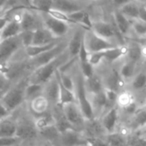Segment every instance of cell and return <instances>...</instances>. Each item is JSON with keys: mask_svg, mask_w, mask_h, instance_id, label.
I'll return each mask as SVG.
<instances>
[{"mask_svg": "<svg viewBox=\"0 0 146 146\" xmlns=\"http://www.w3.org/2000/svg\"><path fill=\"white\" fill-rule=\"evenodd\" d=\"M70 59V54L66 50L52 62L34 70L28 78V82L31 84H38L43 85L46 84L55 76L57 70Z\"/></svg>", "mask_w": 146, "mask_h": 146, "instance_id": "cell-1", "label": "cell"}, {"mask_svg": "<svg viewBox=\"0 0 146 146\" xmlns=\"http://www.w3.org/2000/svg\"><path fill=\"white\" fill-rule=\"evenodd\" d=\"M75 96L77 103L86 121L96 119L93 105L89 98V94L85 88L84 78L80 72L75 78Z\"/></svg>", "mask_w": 146, "mask_h": 146, "instance_id": "cell-2", "label": "cell"}, {"mask_svg": "<svg viewBox=\"0 0 146 146\" xmlns=\"http://www.w3.org/2000/svg\"><path fill=\"white\" fill-rule=\"evenodd\" d=\"M27 84L28 79L26 81H20L19 83L11 85L10 89L2 96L0 102L11 113L14 112L23 104L24 101H26L25 89Z\"/></svg>", "mask_w": 146, "mask_h": 146, "instance_id": "cell-3", "label": "cell"}, {"mask_svg": "<svg viewBox=\"0 0 146 146\" xmlns=\"http://www.w3.org/2000/svg\"><path fill=\"white\" fill-rule=\"evenodd\" d=\"M22 47L23 46L19 35L0 41V67L2 70H5L11 63L12 58Z\"/></svg>", "mask_w": 146, "mask_h": 146, "instance_id": "cell-4", "label": "cell"}, {"mask_svg": "<svg viewBox=\"0 0 146 146\" xmlns=\"http://www.w3.org/2000/svg\"><path fill=\"white\" fill-rule=\"evenodd\" d=\"M84 44L89 53L106 51L119 46L117 43L113 41H110L100 37L91 29L85 30Z\"/></svg>", "mask_w": 146, "mask_h": 146, "instance_id": "cell-5", "label": "cell"}, {"mask_svg": "<svg viewBox=\"0 0 146 146\" xmlns=\"http://www.w3.org/2000/svg\"><path fill=\"white\" fill-rule=\"evenodd\" d=\"M40 15L42 17L43 26L48 29L57 39L62 40V38L69 34L71 23L58 19L48 13L40 12Z\"/></svg>", "mask_w": 146, "mask_h": 146, "instance_id": "cell-6", "label": "cell"}, {"mask_svg": "<svg viewBox=\"0 0 146 146\" xmlns=\"http://www.w3.org/2000/svg\"><path fill=\"white\" fill-rule=\"evenodd\" d=\"M68 40H60L57 46H55L51 50L35 57L29 59V67L33 68V70L38 67H40L47 63L52 62L55 58H57L59 55H61L64 52L67 50Z\"/></svg>", "mask_w": 146, "mask_h": 146, "instance_id": "cell-7", "label": "cell"}, {"mask_svg": "<svg viewBox=\"0 0 146 146\" xmlns=\"http://www.w3.org/2000/svg\"><path fill=\"white\" fill-rule=\"evenodd\" d=\"M62 108L67 120L73 127L76 130H78L80 128L84 129L86 123V119H84L77 102L64 105L62 107Z\"/></svg>", "mask_w": 146, "mask_h": 146, "instance_id": "cell-8", "label": "cell"}, {"mask_svg": "<svg viewBox=\"0 0 146 146\" xmlns=\"http://www.w3.org/2000/svg\"><path fill=\"white\" fill-rule=\"evenodd\" d=\"M90 29L100 37L110 41L114 42V40L117 37L118 31L115 26L103 20H93Z\"/></svg>", "mask_w": 146, "mask_h": 146, "instance_id": "cell-9", "label": "cell"}, {"mask_svg": "<svg viewBox=\"0 0 146 146\" xmlns=\"http://www.w3.org/2000/svg\"><path fill=\"white\" fill-rule=\"evenodd\" d=\"M20 24L23 31H35L38 29L42 28L43 22L40 12L36 14L30 11L23 10Z\"/></svg>", "mask_w": 146, "mask_h": 146, "instance_id": "cell-10", "label": "cell"}, {"mask_svg": "<svg viewBox=\"0 0 146 146\" xmlns=\"http://www.w3.org/2000/svg\"><path fill=\"white\" fill-rule=\"evenodd\" d=\"M52 10L70 15L79 11L85 10L84 4L80 0H53Z\"/></svg>", "mask_w": 146, "mask_h": 146, "instance_id": "cell-11", "label": "cell"}, {"mask_svg": "<svg viewBox=\"0 0 146 146\" xmlns=\"http://www.w3.org/2000/svg\"><path fill=\"white\" fill-rule=\"evenodd\" d=\"M85 30L86 29L83 27L76 29L70 38L68 40L67 51L70 54V58H78L80 50L84 45Z\"/></svg>", "mask_w": 146, "mask_h": 146, "instance_id": "cell-12", "label": "cell"}, {"mask_svg": "<svg viewBox=\"0 0 146 146\" xmlns=\"http://www.w3.org/2000/svg\"><path fill=\"white\" fill-rule=\"evenodd\" d=\"M17 122V137L20 140H32L39 135V131L35 125V121L32 122L29 119H21Z\"/></svg>", "mask_w": 146, "mask_h": 146, "instance_id": "cell-13", "label": "cell"}, {"mask_svg": "<svg viewBox=\"0 0 146 146\" xmlns=\"http://www.w3.org/2000/svg\"><path fill=\"white\" fill-rule=\"evenodd\" d=\"M60 143L62 146H86L87 137L78 130L72 129L61 134Z\"/></svg>", "mask_w": 146, "mask_h": 146, "instance_id": "cell-14", "label": "cell"}, {"mask_svg": "<svg viewBox=\"0 0 146 146\" xmlns=\"http://www.w3.org/2000/svg\"><path fill=\"white\" fill-rule=\"evenodd\" d=\"M119 108L116 106L109 108L102 117L101 123L106 131V133L114 132L117 127V124L119 122Z\"/></svg>", "mask_w": 146, "mask_h": 146, "instance_id": "cell-15", "label": "cell"}, {"mask_svg": "<svg viewBox=\"0 0 146 146\" xmlns=\"http://www.w3.org/2000/svg\"><path fill=\"white\" fill-rule=\"evenodd\" d=\"M43 96L54 105H58L59 102V84L58 78L55 76L44 84Z\"/></svg>", "mask_w": 146, "mask_h": 146, "instance_id": "cell-16", "label": "cell"}, {"mask_svg": "<svg viewBox=\"0 0 146 146\" xmlns=\"http://www.w3.org/2000/svg\"><path fill=\"white\" fill-rule=\"evenodd\" d=\"M113 19L114 26L121 36H127L131 32V22L127 19L119 10L113 11Z\"/></svg>", "mask_w": 146, "mask_h": 146, "instance_id": "cell-17", "label": "cell"}, {"mask_svg": "<svg viewBox=\"0 0 146 146\" xmlns=\"http://www.w3.org/2000/svg\"><path fill=\"white\" fill-rule=\"evenodd\" d=\"M78 61L79 63L80 66V72L82 73V75L85 79L91 78L94 74V66L90 64V59H89V52L86 50L84 44L83 45L80 52L78 57Z\"/></svg>", "mask_w": 146, "mask_h": 146, "instance_id": "cell-18", "label": "cell"}, {"mask_svg": "<svg viewBox=\"0 0 146 146\" xmlns=\"http://www.w3.org/2000/svg\"><path fill=\"white\" fill-rule=\"evenodd\" d=\"M58 40H60L57 39L48 29L43 26L42 28H40L35 31L32 46H44L56 42Z\"/></svg>", "mask_w": 146, "mask_h": 146, "instance_id": "cell-19", "label": "cell"}, {"mask_svg": "<svg viewBox=\"0 0 146 146\" xmlns=\"http://www.w3.org/2000/svg\"><path fill=\"white\" fill-rule=\"evenodd\" d=\"M17 122L10 117L0 120V138L17 137Z\"/></svg>", "mask_w": 146, "mask_h": 146, "instance_id": "cell-20", "label": "cell"}, {"mask_svg": "<svg viewBox=\"0 0 146 146\" xmlns=\"http://www.w3.org/2000/svg\"><path fill=\"white\" fill-rule=\"evenodd\" d=\"M84 131H85V136L87 137H101L107 134L101 120H97L96 119L86 121Z\"/></svg>", "mask_w": 146, "mask_h": 146, "instance_id": "cell-21", "label": "cell"}, {"mask_svg": "<svg viewBox=\"0 0 146 146\" xmlns=\"http://www.w3.org/2000/svg\"><path fill=\"white\" fill-rule=\"evenodd\" d=\"M125 83V81L121 78V76L119 75V72L113 70L108 74L104 83V86L107 89H110L119 93V90L124 87Z\"/></svg>", "mask_w": 146, "mask_h": 146, "instance_id": "cell-22", "label": "cell"}, {"mask_svg": "<svg viewBox=\"0 0 146 146\" xmlns=\"http://www.w3.org/2000/svg\"><path fill=\"white\" fill-rule=\"evenodd\" d=\"M128 52L127 45H119L113 48L104 51V60L113 63L121 58L126 57Z\"/></svg>", "mask_w": 146, "mask_h": 146, "instance_id": "cell-23", "label": "cell"}, {"mask_svg": "<svg viewBox=\"0 0 146 146\" xmlns=\"http://www.w3.org/2000/svg\"><path fill=\"white\" fill-rule=\"evenodd\" d=\"M84 84H85L86 90L90 96L97 95L102 92L105 89L104 83L102 82L101 78L96 74H94L90 78H87V79L84 78Z\"/></svg>", "mask_w": 146, "mask_h": 146, "instance_id": "cell-24", "label": "cell"}, {"mask_svg": "<svg viewBox=\"0 0 146 146\" xmlns=\"http://www.w3.org/2000/svg\"><path fill=\"white\" fill-rule=\"evenodd\" d=\"M50 102L43 96H40L30 101V110L36 115H41L49 111Z\"/></svg>", "mask_w": 146, "mask_h": 146, "instance_id": "cell-25", "label": "cell"}, {"mask_svg": "<svg viewBox=\"0 0 146 146\" xmlns=\"http://www.w3.org/2000/svg\"><path fill=\"white\" fill-rule=\"evenodd\" d=\"M23 32L21 24L18 22L10 20L1 31V40L18 36ZM0 40V41H1Z\"/></svg>", "mask_w": 146, "mask_h": 146, "instance_id": "cell-26", "label": "cell"}, {"mask_svg": "<svg viewBox=\"0 0 146 146\" xmlns=\"http://www.w3.org/2000/svg\"><path fill=\"white\" fill-rule=\"evenodd\" d=\"M139 10H140V5L135 1H132L119 9V11L131 22L138 19Z\"/></svg>", "mask_w": 146, "mask_h": 146, "instance_id": "cell-27", "label": "cell"}, {"mask_svg": "<svg viewBox=\"0 0 146 146\" xmlns=\"http://www.w3.org/2000/svg\"><path fill=\"white\" fill-rule=\"evenodd\" d=\"M60 40H58L56 42H53V43H51L48 45H44V46H30L29 47L24 48V52L29 57V58H35V57L51 50L55 46H57Z\"/></svg>", "mask_w": 146, "mask_h": 146, "instance_id": "cell-28", "label": "cell"}, {"mask_svg": "<svg viewBox=\"0 0 146 146\" xmlns=\"http://www.w3.org/2000/svg\"><path fill=\"white\" fill-rule=\"evenodd\" d=\"M39 131V135L42 137L44 139L54 143V142H59L60 143V138H61V133L58 130L55 125H52L50 126H47L44 129H41Z\"/></svg>", "mask_w": 146, "mask_h": 146, "instance_id": "cell-29", "label": "cell"}, {"mask_svg": "<svg viewBox=\"0 0 146 146\" xmlns=\"http://www.w3.org/2000/svg\"><path fill=\"white\" fill-rule=\"evenodd\" d=\"M58 84H59V102H58V105L63 107V106L70 104V103L77 102L75 92L70 91L68 89H66L59 81H58Z\"/></svg>", "mask_w": 146, "mask_h": 146, "instance_id": "cell-30", "label": "cell"}, {"mask_svg": "<svg viewBox=\"0 0 146 146\" xmlns=\"http://www.w3.org/2000/svg\"><path fill=\"white\" fill-rule=\"evenodd\" d=\"M104 138L109 146H128V140L126 137L119 131L107 133L104 135Z\"/></svg>", "mask_w": 146, "mask_h": 146, "instance_id": "cell-31", "label": "cell"}, {"mask_svg": "<svg viewBox=\"0 0 146 146\" xmlns=\"http://www.w3.org/2000/svg\"><path fill=\"white\" fill-rule=\"evenodd\" d=\"M135 103V98L133 94L129 90H122L119 93L117 99V107L125 110L130 106Z\"/></svg>", "mask_w": 146, "mask_h": 146, "instance_id": "cell-32", "label": "cell"}, {"mask_svg": "<svg viewBox=\"0 0 146 146\" xmlns=\"http://www.w3.org/2000/svg\"><path fill=\"white\" fill-rule=\"evenodd\" d=\"M136 65L137 64L127 60L121 65L120 69H119V75L121 76V78L125 80H131L134 78L135 76V71H136Z\"/></svg>", "mask_w": 146, "mask_h": 146, "instance_id": "cell-33", "label": "cell"}, {"mask_svg": "<svg viewBox=\"0 0 146 146\" xmlns=\"http://www.w3.org/2000/svg\"><path fill=\"white\" fill-rule=\"evenodd\" d=\"M43 90L44 85L43 84H27L26 89H25V98L26 101H32L33 99L43 95Z\"/></svg>", "mask_w": 146, "mask_h": 146, "instance_id": "cell-34", "label": "cell"}, {"mask_svg": "<svg viewBox=\"0 0 146 146\" xmlns=\"http://www.w3.org/2000/svg\"><path fill=\"white\" fill-rule=\"evenodd\" d=\"M131 89L135 91H142L146 89V70L139 71L131 79Z\"/></svg>", "mask_w": 146, "mask_h": 146, "instance_id": "cell-35", "label": "cell"}, {"mask_svg": "<svg viewBox=\"0 0 146 146\" xmlns=\"http://www.w3.org/2000/svg\"><path fill=\"white\" fill-rule=\"evenodd\" d=\"M128 46V52L126 55L127 60L132 61L134 63H137L142 58L141 55V44H138L137 42H132L130 45H127Z\"/></svg>", "mask_w": 146, "mask_h": 146, "instance_id": "cell-36", "label": "cell"}, {"mask_svg": "<svg viewBox=\"0 0 146 146\" xmlns=\"http://www.w3.org/2000/svg\"><path fill=\"white\" fill-rule=\"evenodd\" d=\"M29 3L35 11L46 13L52 10L53 0H29Z\"/></svg>", "mask_w": 146, "mask_h": 146, "instance_id": "cell-37", "label": "cell"}, {"mask_svg": "<svg viewBox=\"0 0 146 146\" xmlns=\"http://www.w3.org/2000/svg\"><path fill=\"white\" fill-rule=\"evenodd\" d=\"M58 81L69 90L75 92V79L72 78L67 72H61L58 70L56 72Z\"/></svg>", "mask_w": 146, "mask_h": 146, "instance_id": "cell-38", "label": "cell"}, {"mask_svg": "<svg viewBox=\"0 0 146 146\" xmlns=\"http://www.w3.org/2000/svg\"><path fill=\"white\" fill-rule=\"evenodd\" d=\"M131 125L136 130L140 131L146 125V109H138L134 114Z\"/></svg>", "mask_w": 146, "mask_h": 146, "instance_id": "cell-39", "label": "cell"}, {"mask_svg": "<svg viewBox=\"0 0 146 146\" xmlns=\"http://www.w3.org/2000/svg\"><path fill=\"white\" fill-rule=\"evenodd\" d=\"M92 96H93V99H92L91 102L93 105L95 114L96 113V110L98 112H102L105 109V108H107V99H106L104 90L102 92H101L97 95Z\"/></svg>", "mask_w": 146, "mask_h": 146, "instance_id": "cell-40", "label": "cell"}, {"mask_svg": "<svg viewBox=\"0 0 146 146\" xmlns=\"http://www.w3.org/2000/svg\"><path fill=\"white\" fill-rule=\"evenodd\" d=\"M131 32L139 38H146V23L137 19L131 22Z\"/></svg>", "mask_w": 146, "mask_h": 146, "instance_id": "cell-41", "label": "cell"}, {"mask_svg": "<svg viewBox=\"0 0 146 146\" xmlns=\"http://www.w3.org/2000/svg\"><path fill=\"white\" fill-rule=\"evenodd\" d=\"M11 79L8 77L6 72L0 70V95L3 96L11 86Z\"/></svg>", "mask_w": 146, "mask_h": 146, "instance_id": "cell-42", "label": "cell"}, {"mask_svg": "<svg viewBox=\"0 0 146 146\" xmlns=\"http://www.w3.org/2000/svg\"><path fill=\"white\" fill-rule=\"evenodd\" d=\"M34 34H35V31H23L19 35L21 41L24 48L32 46L33 40H34Z\"/></svg>", "mask_w": 146, "mask_h": 146, "instance_id": "cell-43", "label": "cell"}, {"mask_svg": "<svg viewBox=\"0 0 146 146\" xmlns=\"http://www.w3.org/2000/svg\"><path fill=\"white\" fill-rule=\"evenodd\" d=\"M89 59H90V64L94 67L99 65L104 60V51L98 52L89 53Z\"/></svg>", "mask_w": 146, "mask_h": 146, "instance_id": "cell-44", "label": "cell"}, {"mask_svg": "<svg viewBox=\"0 0 146 146\" xmlns=\"http://www.w3.org/2000/svg\"><path fill=\"white\" fill-rule=\"evenodd\" d=\"M86 146H109L104 137H87Z\"/></svg>", "mask_w": 146, "mask_h": 146, "instance_id": "cell-45", "label": "cell"}, {"mask_svg": "<svg viewBox=\"0 0 146 146\" xmlns=\"http://www.w3.org/2000/svg\"><path fill=\"white\" fill-rule=\"evenodd\" d=\"M21 141L18 137H10V138H0V146H12L17 142Z\"/></svg>", "mask_w": 146, "mask_h": 146, "instance_id": "cell-46", "label": "cell"}, {"mask_svg": "<svg viewBox=\"0 0 146 146\" xmlns=\"http://www.w3.org/2000/svg\"><path fill=\"white\" fill-rule=\"evenodd\" d=\"M134 1V0H111V3L114 7V10H119L122 6Z\"/></svg>", "mask_w": 146, "mask_h": 146, "instance_id": "cell-47", "label": "cell"}, {"mask_svg": "<svg viewBox=\"0 0 146 146\" xmlns=\"http://www.w3.org/2000/svg\"><path fill=\"white\" fill-rule=\"evenodd\" d=\"M11 114V113L0 102V120H2L7 117H10Z\"/></svg>", "mask_w": 146, "mask_h": 146, "instance_id": "cell-48", "label": "cell"}, {"mask_svg": "<svg viewBox=\"0 0 146 146\" xmlns=\"http://www.w3.org/2000/svg\"><path fill=\"white\" fill-rule=\"evenodd\" d=\"M138 19L146 23V10L140 5V10H139V17Z\"/></svg>", "mask_w": 146, "mask_h": 146, "instance_id": "cell-49", "label": "cell"}, {"mask_svg": "<svg viewBox=\"0 0 146 146\" xmlns=\"http://www.w3.org/2000/svg\"><path fill=\"white\" fill-rule=\"evenodd\" d=\"M8 22H9V19L6 17L0 15V31L3 30V29L5 27Z\"/></svg>", "mask_w": 146, "mask_h": 146, "instance_id": "cell-50", "label": "cell"}, {"mask_svg": "<svg viewBox=\"0 0 146 146\" xmlns=\"http://www.w3.org/2000/svg\"><path fill=\"white\" fill-rule=\"evenodd\" d=\"M140 131V132L138 133V136H139V137H143V138H146V125H145L143 129H141L140 131Z\"/></svg>", "mask_w": 146, "mask_h": 146, "instance_id": "cell-51", "label": "cell"}, {"mask_svg": "<svg viewBox=\"0 0 146 146\" xmlns=\"http://www.w3.org/2000/svg\"><path fill=\"white\" fill-rule=\"evenodd\" d=\"M134 1L138 3L139 5H145L146 4V0H134Z\"/></svg>", "mask_w": 146, "mask_h": 146, "instance_id": "cell-52", "label": "cell"}, {"mask_svg": "<svg viewBox=\"0 0 146 146\" xmlns=\"http://www.w3.org/2000/svg\"><path fill=\"white\" fill-rule=\"evenodd\" d=\"M5 2H6V0H0V8H2L4 6Z\"/></svg>", "mask_w": 146, "mask_h": 146, "instance_id": "cell-53", "label": "cell"}, {"mask_svg": "<svg viewBox=\"0 0 146 146\" xmlns=\"http://www.w3.org/2000/svg\"><path fill=\"white\" fill-rule=\"evenodd\" d=\"M142 5V6H143V8L146 10V4H145V5Z\"/></svg>", "mask_w": 146, "mask_h": 146, "instance_id": "cell-54", "label": "cell"}, {"mask_svg": "<svg viewBox=\"0 0 146 146\" xmlns=\"http://www.w3.org/2000/svg\"><path fill=\"white\" fill-rule=\"evenodd\" d=\"M0 40H1V31H0Z\"/></svg>", "mask_w": 146, "mask_h": 146, "instance_id": "cell-55", "label": "cell"}, {"mask_svg": "<svg viewBox=\"0 0 146 146\" xmlns=\"http://www.w3.org/2000/svg\"><path fill=\"white\" fill-rule=\"evenodd\" d=\"M1 98H2V96H1V95H0V100H1Z\"/></svg>", "mask_w": 146, "mask_h": 146, "instance_id": "cell-56", "label": "cell"}, {"mask_svg": "<svg viewBox=\"0 0 146 146\" xmlns=\"http://www.w3.org/2000/svg\"><path fill=\"white\" fill-rule=\"evenodd\" d=\"M0 70H2V69H1V67H0Z\"/></svg>", "mask_w": 146, "mask_h": 146, "instance_id": "cell-57", "label": "cell"}, {"mask_svg": "<svg viewBox=\"0 0 146 146\" xmlns=\"http://www.w3.org/2000/svg\"><path fill=\"white\" fill-rule=\"evenodd\" d=\"M145 40H146V38H145Z\"/></svg>", "mask_w": 146, "mask_h": 146, "instance_id": "cell-58", "label": "cell"}, {"mask_svg": "<svg viewBox=\"0 0 146 146\" xmlns=\"http://www.w3.org/2000/svg\"><path fill=\"white\" fill-rule=\"evenodd\" d=\"M145 139H146V138H145Z\"/></svg>", "mask_w": 146, "mask_h": 146, "instance_id": "cell-59", "label": "cell"}]
</instances>
